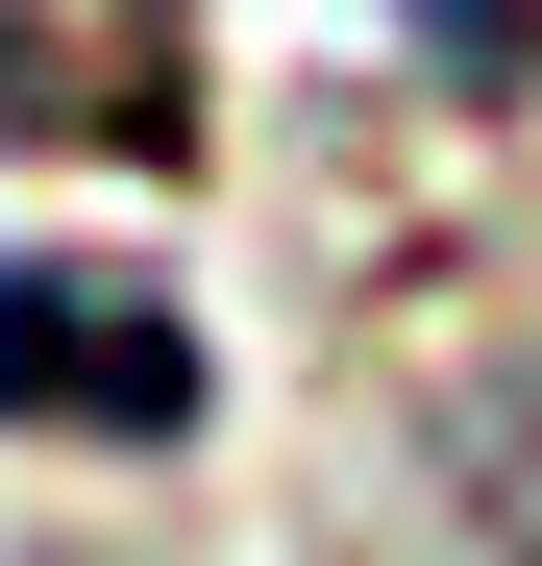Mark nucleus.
Masks as SVG:
<instances>
[{
    "label": "nucleus",
    "instance_id": "nucleus-1",
    "mask_svg": "<svg viewBox=\"0 0 542 566\" xmlns=\"http://www.w3.org/2000/svg\"><path fill=\"white\" fill-rule=\"evenodd\" d=\"M0 419H25V443H173V419H198V321L124 296L100 247H25V271H0Z\"/></svg>",
    "mask_w": 542,
    "mask_h": 566
},
{
    "label": "nucleus",
    "instance_id": "nucleus-2",
    "mask_svg": "<svg viewBox=\"0 0 542 566\" xmlns=\"http://www.w3.org/2000/svg\"><path fill=\"white\" fill-rule=\"evenodd\" d=\"M419 50H444V74H518V50H542V0H419Z\"/></svg>",
    "mask_w": 542,
    "mask_h": 566
}]
</instances>
